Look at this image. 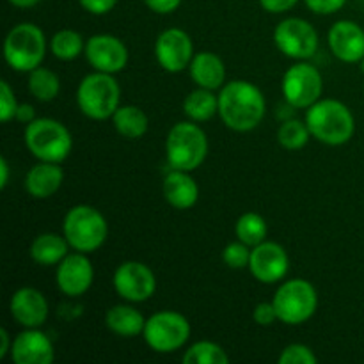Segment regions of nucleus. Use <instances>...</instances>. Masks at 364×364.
I'll use <instances>...</instances> for the list:
<instances>
[{
    "instance_id": "9d476101",
    "label": "nucleus",
    "mask_w": 364,
    "mask_h": 364,
    "mask_svg": "<svg viewBox=\"0 0 364 364\" xmlns=\"http://www.w3.org/2000/svg\"><path fill=\"white\" fill-rule=\"evenodd\" d=\"M281 87L288 105L295 109H309L322 96L323 80L313 64L297 63L287 70Z\"/></svg>"
},
{
    "instance_id": "1a4fd4ad",
    "label": "nucleus",
    "mask_w": 364,
    "mask_h": 364,
    "mask_svg": "<svg viewBox=\"0 0 364 364\" xmlns=\"http://www.w3.org/2000/svg\"><path fill=\"white\" fill-rule=\"evenodd\" d=\"M146 343L159 354H171L183 347L191 338V323L181 313L159 311L146 320L142 331Z\"/></svg>"
},
{
    "instance_id": "c85d7f7f",
    "label": "nucleus",
    "mask_w": 364,
    "mask_h": 364,
    "mask_svg": "<svg viewBox=\"0 0 364 364\" xmlns=\"http://www.w3.org/2000/svg\"><path fill=\"white\" fill-rule=\"evenodd\" d=\"M50 50L53 55L60 60H73L85 52L84 38L77 31L64 28V31L55 32L50 39Z\"/></svg>"
},
{
    "instance_id": "bb28decb",
    "label": "nucleus",
    "mask_w": 364,
    "mask_h": 364,
    "mask_svg": "<svg viewBox=\"0 0 364 364\" xmlns=\"http://www.w3.org/2000/svg\"><path fill=\"white\" fill-rule=\"evenodd\" d=\"M28 91L39 102H52L60 91L59 77L48 68H36L28 75Z\"/></svg>"
},
{
    "instance_id": "c756f323",
    "label": "nucleus",
    "mask_w": 364,
    "mask_h": 364,
    "mask_svg": "<svg viewBox=\"0 0 364 364\" xmlns=\"http://www.w3.org/2000/svg\"><path fill=\"white\" fill-rule=\"evenodd\" d=\"M185 364H228L230 355L220 345L213 341H199L194 343L183 354Z\"/></svg>"
},
{
    "instance_id": "4468645a",
    "label": "nucleus",
    "mask_w": 364,
    "mask_h": 364,
    "mask_svg": "<svg viewBox=\"0 0 364 364\" xmlns=\"http://www.w3.org/2000/svg\"><path fill=\"white\" fill-rule=\"evenodd\" d=\"M85 57L95 71L116 75L128 64V48L112 34H95L85 43Z\"/></svg>"
},
{
    "instance_id": "aec40b11",
    "label": "nucleus",
    "mask_w": 364,
    "mask_h": 364,
    "mask_svg": "<svg viewBox=\"0 0 364 364\" xmlns=\"http://www.w3.org/2000/svg\"><path fill=\"white\" fill-rule=\"evenodd\" d=\"M64 181V171L55 162L36 164L25 178V188L36 199H48L55 194Z\"/></svg>"
},
{
    "instance_id": "f03ea898",
    "label": "nucleus",
    "mask_w": 364,
    "mask_h": 364,
    "mask_svg": "<svg viewBox=\"0 0 364 364\" xmlns=\"http://www.w3.org/2000/svg\"><path fill=\"white\" fill-rule=\"evenodd\" d=\"M306 124L316 141L341 146L354 135L355 121L350 109L338 100H318L306 112Z\"/></svg>"
},
{
    "instance_id": "7c9ffc66",
    "label": "nucleus",
    "mask_w": 364,
    "mask_h": 364,
    "mask_svg": "<svg viewBox=\"0 0 364 364\" xmlns=\"http://www.w3.org/2000/svg\"><path fill=\"white\" fill-rule=\"evenodd\" d=\"M309 137H311V132H309L308 124L299 119L284 121L277 130V141L288 151H297V149L304 148Z\"/></svg>"
},
{
    "instance_id": "c03bdc74",
    "label": "nucleus",
    "mask_w": 364,
    "mask_h": 364,
    "mask_svg": "<svg viewBox=\"0 0 364 364\" xmlns=\"http://www.w3.org/2000/svg\"><path fill=\"white\" fill-rule=\"evenodd\" d=\"M361 70H363V73H364V59L361 60Z\"/></svg>"
},
{
    "instance_id": "2eb2a0df",
    "label": "nucleus",
    "mask_w": 364,
    "mask_h": 364,
    "mask_svg": "<svg viewBox=\"0 0 364 364\" xmlns=\"http://www.w3.org/2000/svg\"><path fill=\"white\" fill-rule=\"evenodd\" d=\"M249 270L252 277L263 284L279 283L290 269V259H288L287 251L283 245L276 242H262L255 245L251 251V262H249Z\"/></svg>"
},
{
    "instance_id": "473e14b6",
    "label": "nucleus",
    "mask_w": 364,
    "mask_h": 364,
    "mask_svg": "<svg viewBox=\"0 0 364 364\" xmlns=\"http://www.w3.org/2000/svg\"><path fill=\"white\" fill-rule=\"evenodd\" d=\"M279 364H316L318 359H316L315 352L309 347L302 343H294L288 345L283 352H281L279 359H277Z\"/></svg>"
},
{
    "instance_id": "c9c22d12",
    "label": "nucleus",
    "mask_w": 364,
    "mask_h": 364,
    "mask_svg": "<svg viewBox=\"0 0 364 364\" xmlns=\"http://www.w3.org/2000/svg\"><path fill=\"white\" fill-rule=\"evenodd\" d=\"M309 11L316 14H334L347 4V0H304Z\"/></svg>"
},
{
    "instance_id": "37998d69",
    "label": "nucleus",
    "mask_w": 364,
    "mask_h": 364,
    "mask_svg": "<svg viewBox=\"0 0 364 364\" xmlns=\"http://www.w3.org/2000/svg\"><path fill=\"white\" fill-rule=\"evenodd\" d=\"M41 0H9L11 6L18 7V9H28V7H34L36 4H39Z\"/></svg>"
},
{
    "instance_id": "20e7f679",
    "label": "nucleus",
    "mask_w": 364,
    "mask_h": 364,
    "mask_svg": "<svg viewBox=\"0 0 364 364\" xmlns=\"http://www.w3.org/2000/svg\"><path fill=\"white\" fill-rule=\"evenodd\" d=\"M208 155V139L196 121H181L169 130L166 139V156L173 169H198Z\"/></svg>"
},
{
    "instance_id": "7ed1b4c3",
    "label": "nucleus",
    "mask_w": 364,
    "mask_h": 364,
    "mask_svg": "<svg viewBox=\"0 0 364 364\" xmlns=\"http://www.w3.org/2000/svg\"><path fill=\"white\" fill-rule=\"evenodd\" d=\"M23 139L28 151L43 162H64L73 148L70 130L60 121L50 117H36L25 124Z\"/></svg>"
},
{
    "instance_id": "9b49d317",
    "label": "nucleus",
    "mask_w": 364,
    "mask_h": 364,
    "mask_svg": "<svg viewBox=\"0 0 364 364\" xmlns=\"http://www.w3.org/2000/svg\"><path fill=\"white\" fill-rule=\"evenodd\" d=\"M276 46L290 59L306 60L318 50V34L308 20L287 18L274 31Z\"/></svg>"
},
{
    "instance_id": "f704fd0d",
    "label": "nucleus",
    "mask_w": 364,
    "mask_h": 364,
    "mask_svg": "<svg viewBox=\"0 0 364 364\" xmlns=\"http://www.w3.org/2000/svg\"><path fill=\"white\" fill-rule=\"evenodd\" d=\"M252 318H255V322L258 323V326H272L277 318V311L276 308H274V302H259L258 306L255 308V311H252Z\"/></svg>"
},
{
    "instance_id": "4be33fe9",
    "label": "nucleus",
    "mask_w": 364,
    "mask_h": 364,
    "mask_svg": "<svg viewBox=\"0 0 364 364\" xmlns=\"http://www.w3.org/2000/svg\"><path fill=\"white\" fill-rule=\"evenodd\" d=\"M188 68H191L192 80L198 87L215 91V89L223 87L224 80H226V66H224L223 59L212 52L196 53Z\"/></svg>"
},
{
    "instance_id": "a878e982",
    "label": "nucleus",
    "mask_w": 364,
    "mask_h": 364,
    "mask_svg": "<svg viewBox=\"0 0 364 364\" xmlns=\"http://www.w3.org/2000/svg\"><path fill=\"white\" fill-rule=\"evenodd\" d=\"M183 112L188 119L196 123L210 121L215 114H219V96L213 95L210 89L198 87L185 98Z\"/></svg>"
},
{
    "instance_id": "ea45409f",
    "label": "nucleus",
    "mask_w": 364,
    "mask_h": 364,
    "mask_svg": "<svg viewBox=\"0 0 364 364\" xmlns=\"http://www.w3.org/2000/svg\"><path fill=\"white\" fill-rule=\"evenodd\" d=\"M14 119H18L20 123H25V124H28L31 121H34L36 119L34 107L28 105V103H21V105H18V110H16V116H14Z\"/></svg>"
},
{
    "instance_id": "f257e3e1",
    "label": "nucleus",
    "mask_w": 364,
    "mask_h": 364,
    "mask_svg": "<svg viewBox=\"0 0 364 364\" xmlns=\"http://www.w3.org/2000/svg\"><path fill=\"white\" fill-rule=\"evenodd\" d=\"M219 116L231 130H255L265 116V96L247 80L228 82L219 95Z\"/></svg>"
},
{
    "instance_id": "4c0bfd02",
    "label": "nucleus",
    "mask_w": 364,
    "mask_h": 364,
    "mask_svg": "<svg viewBox=\"0 0 364 364\" xmlns=\"http://www.w3.org/2000/svg\"><path fill=\"white\" fill-rule=\"evenodd\" d=\"M299 0H259L263 9L267 13H272V14H281V13H287L290 11L291 7L297 6Z\"/></svg>"
},
{
    "instance_id": "a19ab883",
    "label": "nucleus",
    "mask_w": 364,
    "mask_h": 364,
    "mask_svg": "<svg viewBox=\"0 0 364 364\" xmlns=\"http://www.w3.org/2000/svg\"><path fill=\"white\" fill-rule=\"evenodd\" d=\"M11 347H13V343H11L9 333L6 329H0V358H6L7 354H11Z\"/></svg>"
},
{
    "instance_id": "dca6fc26",
    "label": "nucleus",
    "mask_w": 364,
    "mask_h": 364,
    "mask_svg": "<svg viewBox=\"0 0 364 364\" xmlns=\"http://www.w3.org/2000/svg\"><path fill=\"white\" fill-rule=\"evenodd\" d=\"M92 279H95V269L85 252L77 251L73 255H68L57 265L55 283L59 290L68 297L84 295L91 288Z\"/></svg>"
},
{
    "instance_id": "0eeeda50",
    "label": "nucleus",
    "mask_w": 364,
    "mask_h": 364,
    "mask_svg": "<svg viewBox=\"0 0 364 364\" xmlns=\"http://www.w3.org/2000/svg\"><path fill=\"white\" fill-rule=\"evenodd\" d=\"M63 233L71 249L89 255L105 244L109 226L98 210L89 205H77L64 217Z\"/></svg>"
},
{
    "instance_id": "2f4dec72",
    "label": "nucleus",
    "mask_w": 364,
    "mask_h": 364,
    "mask_svg": "<svg viewBox=\"0 0 364 364\" xmlns=\"http://www.w3.org/2000/svg\"><path fill=\"white\" fill-rule=\"evenodd\" d=\"M251 251L252 247H249L244 242H233V244H228L223 251V262L226 263L230 269H245L249 267L251 262Z\"/></svg>"
},
{
    "instance_id": "72a5a7b5",
    "label": "nucleus",
    "mask_w": 364,
    "mask_h": 364,
    "mask_svg": "<svg viewBox=\"0 0 364 364\" xmlns=\"http://www.w3.org/2000/svg\"><path fill=\"white\" fill-rule=\"evenodd\" d=\"M20 103L16 102V96H14L13 89L7 84L6 80L0 82V119L4 123L13 119L16 116V110Z\"/></svg>"
},
{
    "instance_id": "f8f14e48",
    "label": "nucleus",
    "mask_w": 364,
    "mask_h": 364,
    "mask_svg": "<svg viewBox=\"0 0 364 364\" xmlns=\"http://www.w3.org/2000/svg\"><path fill=\"white\" fill-rule=\"evenodd\" d=\"M112 284L121 299L128 302H144L156 290V277L148 265L141 262H124L116 269Z\"/></svg>"
},
{
    "instance_id": "79ce46f5",
    "label": "nucleus",
    "mask_w": 364,
    "mask_h": 364,
    "mask_svg": "<svg viewBox=\"0 0 364 364\" xmlns=\"http://www.w3.org/2000/svg\"><path fill=\"white\" fill-rule=\"evenodd\" d=\"M7 183H9V164L2 156L0 159V188H6Z\"/></svg>"
},
{
    "instance_id": "ddd939ff",
    "label": "nucleus",
    "mask_w": 364,
    "mask_h": 364,
    "mask_svg": "<svg viewBox=\"0 0 364 364\" xmlns=\"http://www.w3.org/2000/svg\"><path fill=\"white\" fill-rule=\"evenodd\" d=\"M155 57L169 73H180L191 66L194 59V45L191 36L181 28H166L155 43Z\"/></svg>"
},
{
    "instance_id": "cd10ccee",
    "label": "nucleus",
    "mask_w": 364,
    "mask_h": 364,
    "mask_svg": "<svg viewBox=\"0 0 364 364\" xmlns=\"http://www.w3.org/2000/svg\"><path fill=\"white\" fill-rule=\"evenodd\" d=\"M235 233L237 238L244 244H247L249 247H255V245L262 244L267 240V235H269V226H267L265 219H263L259 213L247 212L237 220V226H235Z\"/></svg>"
},
{
    "instance_id": "f3484780",
    "label": "nucleus",
    "mask_w": 364,
    "mask_h": 364,
    "mask_svg": "<svg viewBox=\"0 0 364 364\" xmlns=\"http://www.w3.org/2000/svg\"><path fill=\"white\" fill-rule=\"evenodd\" d=\"M9 311L25 329H38L48 318V302L39 290L23 287L14 291L11 297Z\"/></svg>"
},
{
    "instance_id": "58836bf2",
    "label": "nucleus",
    "mask_w": 364,
    "mask_h": 364,
    "mask_svg": "<svg viewBox=\"0 0 364 364\" xmlns=\"http://www.w3.org/2000/svg\"><path fill=\"white\" fill-rule=\"evenodd\" d=\"M146 6L153 11V13L159 14H169L180 7L181 0H144Z\"/></svg>"
},
{
    "instance_id": "6e6552de",
    "label": "nucleus",
    "mask_w": 364,
    "mask_h": 364,
    "mask_svg": "<svg viewBox=\"0 0 364 364\" xmlns=\"http://www.w3.org/2000/svg\"><path fill=\"white\" fill-rule=\"evenodd\" d=\"M272 302L279 322L287 326H301L315 315L318 295L309 281L290 279L281 284Z\"/></svg>"
},
{
    "instance_id": "5701e85b",
    "label": "nucleus",
    "mask_w": 364,
    "mask_h": 364,
    "mask_svg": "<svg viewBox=\"0 0 364 364\" xmlns=\"http://www.w3.org/2000/svg\"><path fill=\"white\" fill-rule=\"evenodd\" d=\"M105 326L109 331L121 338H135L142 334L146 326V318L139 309L132 308V306L119 304L114 306L107 311L105 315Z\"/></svg>"
},
{
    "instance_id": "39448f33",
    "label": "nucleus",
    "mask_w": 364,
    "mask_h": 364,
    "mask_svg": "<svg viewBox=\"0 0 364 364\" xmlns=\"http://www.w3.org/2000/svg\"><path fill=\"white\" fill-rule=\"evenodd\" d=\"M121 87L110 73L85 75L77 89V105L89 119H109L119 109Z\"/></svg>"
},
{
    "instance_id": "423d86ee",
    "label": "nucleus",
    "mask_w": 364,
    "mask_h": 364,
    "mask_svg": "<svg viewBox=\"0 0 364 364\" xmlns=\"http://www.w3.org/2000/svg\"><path fill=\"white\" fill-rule=\"evenodd\" d=\"M46 55L45 32L34 23H18L7 32L4 43L6 63L20 73H31L41 66Z\"/></svg>"
},
{
    "instance_id": "393cba45",
    "label": "nucleus",
    "mask_w": 364,
    "mask_h": 364,
    "mask_svg": "<svg viewBox=\"0 0 364 364\" xmlns=\"http://www.w3.org/2000/svg\"><path fill=\"white\" fill-rule=\"evenodd\" d=\"M114 128H116L117 134L124 139H141L142 135L148 132L149 121L148 116L142 109H139L137 105H123L114 112L112 116Z\"/></svg>"
},
{
    "instance_id": "e433bc0d",
    "label": "nucleus",
    "mask_w": 364,
    "mask_h": 364,
    "mask_svg": "<svg viewBox=\"0 0 364 364\" xmlns=\"http://www.w3.org/2000/svg\"><path fill=\"white\" fill-rule=\"evenodd\" d=\"M80 6L91 14H107L114 9L117 0H78Z\"/></svg>"
},
{
    "instance_id": "6ab92c4d",
    "label": "nucleus",
    "mask_w": 364,
    "mask_h": 364,
    "mask_svg": "<svg viewBox=\"0 0 364 364\" xmlns=\"http://www.w3.org/2000/svg\"><path fill=\"white\" fill-rule=\"evenodd\" d=\"M55 352L50 338L38 329H25L11 347V359L16 364H52Z\"/></svg>"
},
{
    "instance_id": "b1692460",
    "label": "nucleus",
    "mask_w": 364,
    "mask_h": 364,
    "mask_svg": "<svg viewBox=\"0 0 364 364\" xmlns=\"http://www.w3.org/2000/svg\"><path fill=\"white\" fill-rule=\"evenodd\" d=\"M71 245L68 244L66 237H60L57 233H43L34 238L31 245V258L34 259L38 265L50 267L59 265L64 258L68 256V249Z\"/></svg>"
},
{
    "instance_id": "412c9836",
    "label": "nucleus",
    "mask_w": 364,
    "mask_h": 364,
    "mask_svg": "<svg viewBox=\"0 0 364 364\" xmlns=\"http://www.w3.org/2000/svg\"><path fill=\"white\" fill-rule=\"evenodd\" d=\"M164 198L173 208L188 210L198 203L199 187L187 171L173 169L164 180Z\"/></svg>"
},
{
    "instance_id": "a211bd4d",
    "label": "nucleus",
    "mask_w": 364,
    "mask_h": 364,
    "mask_svg": "<svg viewBox=\"0 0 364 364\" xmlns=\"http://www.w3.org/2000/svg\"><path fill=\"white\" fill-rule=\"evenodd\" d=\"M329 48L336 59L343 63H359L364 59V31L361 25L341 20L331 27Z\"/></svg>"
}]
</instances>
